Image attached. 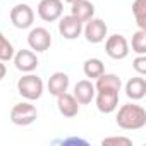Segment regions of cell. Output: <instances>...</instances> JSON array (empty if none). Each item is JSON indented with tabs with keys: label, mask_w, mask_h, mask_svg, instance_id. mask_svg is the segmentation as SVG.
Listing matches in <instances>:
<instances>
[{
	"label": "cell",
	"mask_w": 146,
	"mask_h": 146,
	"mask_svg": "<svg viewBox=\"0 0 146 146\" xmlns=\"http://www.w3.org/2000/svg\"><path fill=\"white\" fill-rule=\"evenodd\" d=\"M132 14L139 29H146V0H134Z\"/></svg>",
	"instance_id": "cell-19"
},
{
	"label": "cell",
	"mask_w": 146,
	"mask_h": 146,
	"mask_svg": "<svg viewBox=\"0 0 146 146\" xmlns=\"http://www.w3.org/2000/svg\"><path fill=\"white\" fill-rule=\"evenodd\" d=\"M57 108H58L60 115H64L67 119H72V117H76L79 113L78 100L74 98V95H69L67 91L57 96Z\"/></svg>",
	"instance_id": "cell-12"
},
{
	"label": "cell",
	"mask_w": 146,
	"mask_h": 146,
	"mask_svg": "<svg viewBox=\"0 0 146 146\" xmlns=\"http://www.w3.org/2000/svg\"><path fill=\"white\" fill-rule=\"evenodd\" d=\"M11 21L17 29H28L35 23V12L28 4H17L11 9Z\"/></svg>",
	"instance_id": "cell-5"
},
{
	"label": "cell",
	"mask_w": 146,
	"mask_h": 146,
	"mask_svg": "<svg viewBox=\"0 0 146 146\" xmlns=\"http://www.w3.org/2000/svg\"><path fill=\"white\" fill-rule=\"evenodd\" d=\"M38 16L45 23H55L64 14V4L62 0H41L38 4Z\"/></svg>",
	"instance_id": "cell-6"
},
{
	"label": "cell",
	"mask_w": 146,
	"mask_h": 146,
	"mask_svg": "<svg viewBox=\"0 0 146 146\" xmlns=\"http://www.w3.org/2000/svg\"><path fill=\"white\" fill-rule=\"evenodd\" d=\"M64 2H67V4H72V2H76V0H64Z\"/></svg>",
	"instance_id": "cell-25"
},
{
	"label": "cell",
	"mask_w": 146,
	"mask_h": 146,
	"mask_svg": "<svg viewBox=\"0 0 146 146\" xmlns=\"http://www.w3.org/2000/svg\"><path fill=\"white\" fill-rule=\"evenodd\" d=\"M17 91L23 98H26L29 102H35V100L41 98V95L45 91V86H43V81H41L40 76L26 72V76H23L17 81Z\"/></svg>",
	"instance_id": "cell-2"
},
{
	"label": "cell",
	"mask_w": 146,
	"mask_h": 146,
	"mask_svg": "<svg viewBox=\"0 0 146 146\" xmlns=\"http://www.w3.org/2000/svg\"><path fill=\"white\" fill-rule=\"evenodd\" d=\"M5 74H7V67H5V64L2 60H0V81L5 78Z\"/></svg>",
	"instance_id": "cell-24"
},
{
	"label": "cell",
	"mask_w": 146,
	"mask_h": 146,
	"mask_svg": "<svg viewBox=\"0 0 146 146\" xmlns=\"http://www.w3.org/2000/svg\"><path fill=\"white\" fill-rule=\"evenodd\" d=\"M132 52L137 55H146V29H139L132 35V41H131Z\"/></svg>",
	"instance_id": "cell-20"
},
{
	"label": "cell",
	"mask_w": 146,
	"mask_h": 146,
	"mask_svg": "<svg viewBox=\"0 0 146 146\" xmlns=\"http://www.w3.org/2000/svg\"><path fill=\"white\" fill-rule=\"evenodd\" d=\"M95 84L90 81V79H81L76 83L74 86V98L78 100L79 105H88L95 100Z\"/></svg>",
	"instance_id": "cell-13"
},
{
	"label": "cell",
	"mask_w": 146,
	"mask_h": 146,
	"mask_svg": "<svg viewBox=\"0 0 146 146\" xmlns=\"http://www.w3.org/2000/svg\"><path fill=\"white\" fill-rule=\"evenodd\" d=\"M122 88V81L117 74H103L100 78H96V84H95V90L100 91V90H113V91H120Z\"/></svg>",
	"instance_id": "cell-17"
},
{
	"label": "cell",
	"mask_w": 146,
	"mask_h": 146,
	"mask_svg": "<svg viewBox=\"0 0 146 146\" xmlns=\"http://www.w3.org/2000/svg\"><path fill=\"white\" fill-rule=\"evenodd\" d=\"M105 52L113 60H122L129 55V43L122 35H112L105 41Z\"/></svg>",
	"instance_id": "cell-7"
},
{
	"label": "cell",
	"mask_w": 146,
	"mask_h": 146,
	"mask_svg": "<svg viewBox=\"0 0 146 146\" xmlns=\"http://www.w3.org/2000/svg\"><path fill=\"white\" fill-rule=\"evenodd\" d=\"M125 95H127V98H131L132 102L143 100L144 95H146V81H144V78H141V76L131 78V79L125 83Z\"/></svg>",
	"instance_id": "cell-15"
},
{
	"label": "cell",
	"mask_w": 146,
	"mask_h": 146,
	"mask_svg": "<svg viewBox=\"0 0 146 146\" xmlns=\"http://www.w3.org/2000/svg\"><path fill=\"white\" fill-rule=\"evenodd\" d=\"M12 58H14L16 69L21 72H33L40 64V60L33 50H19L17 53H14Z\"/></svg>",
	"instance_id": "cell-11"
},
{
	"label": "cell",
	"mask_w": 146,
	"mask_h": 146,
	"mask_svg": "<svg viewBox=\"0 0 146 146\" xmlns=\"http://www.w3.org/2000/svg\"><path fill=\"white\" fill-rule=\"evenodd\" d=\"M28 45L33 52H46L52 46V35L48 29L38 26L33 28L28 35Z\"/></svg>",
	"instance_id": "cell-8"
},
{
	"label": "cell",
	"mask_w": 146,
	"mask_h": 146,
	"mask_svg": "<svg viewBox=\"0 0 146 146\" xmlns=\"http://www.w3.org/2000/svg\"><path fill=\"white\" fill-rule=\"evenodd\" d=\"M103 146H132V141L129 137H124V136H112V137H105L102 141Z\"/></svg>",
	"instance_id": "cell-22"
},
{
	"label": "cell",
	"mask_w": 146,
	"mask_h": 146,
	"mask_svg": "<svg viewBox=\"0 0 146 146\" xmlns=\"http://www.w3.org/2000/svg\"><path fill=\"white\" fill-rule=\"evenodd\" d=\"M115 124L124 131H137L146 125V110L136 103H125L119 108Z\"/></svg>",
	"instance_id": "cell-1"
},
{
	"label": "cell",
	"mask_w": 146,
	"mask_h": 146,
	"mask_svg": "<svg viewBox=\"0 0 146 146\" xmlns=\"http://www.w3.org/2000/svg\"><path fill=\"white\" fill-rule=\"evenodd\" d=\"M95 98H96V108L102 113H112L119 107V91L100 90L95 93Z\"/></svg>",
	"instance_id": "cell-9"
},
{
	"label": "cell",
	"mask_w": 146,
	"mask_h": 146,
	"mask_svg": "<svg viewBox=\"0 0 146 146\" xmlns=\"http://www.w3.org/2000/svg\"><path fill=\"white\" fill-rule=\"evenodd\" d=\"M58 33L65 40H76L83 33V23L74 16H64L58 19Z\"/></svg>",
	"instance_id": "cell-10"
},
{
	"label": "cell",
	"mask_w": 146,
	"mask_h": 146,
	"mask_svg": "<svg viewBox=\"0 0 146 146\" xmlns=\"http://www.w3.org/2000/svg\"><path fill=\"white\" fill-rule=\"evenodd\" d=\"M70 16H74L81 23H86L95 16V5L90 0H76L70 4Z\"/></svg>",
	"instance_id": "cell-14"
},
{
	"label": "cell",
	"mask_w": 146,
	"mask_h": 146,
	"mask_svg": "<svg viewBox=\"0 0 146 146\" xmlns=\"http://www.w3.org/2000/svg\"><path fill=\"white\" fill-rule=\"evenodd\" d=\"M14 46H12V43L4 36V33L0 31V60L2 62H9V60H12V57H14Z\"/></svg>",
	"instance_id": "cell-21"
},
{
	"label": "cell",
	"mask_w": 146,
	"mask_h": 146,
	"mask_svg": "<svg viewBox=\"0 0 146 146\" xmlns=\"http://www.w3.org/2000/svg\"><path fill=\"white\" fill-rule=\"evenodd\" d=\"M83 70H84V76L90 78V79H96L100 78L103 72H105V65L100 58H88L83 65Z\"/></svg>",
	"instance_id": "cell-18"
},
{
	"label": "cell",
	"mask_w": 146,
	"mask_h": 146,
	"mask_svg": "<svg viewBox=\"0 0 146 146\" xmlns=\"http://www.w3.org/2000/svg\"><path fill=\"white\" fill-rule=\"evenodd\" d=\"M46 88H48V93L53 95V96H58V95L65 93L67 88H69V76L65 72H53L48 79Z\"/></svg>",
	"instance_id": "cell-16"
},
{
	"label": "cell",
	"mask_w": 146,
	"mask_h": 146,
	"mask_svg": "<svg viewBox=\"0 0 146 146\" xmlns=\"http://www.w3.org/2000/svg\"><path fill=\"white\" fill-rule=\"evenodd\" d=\"M83 33H84V38L88 43H102L107 35H108V26L105 24L103 19H98V17H91L90 21H86V26L83 28Z\"/></svg>",
	"instance_id": "cell-4"
},
{
	"label": "cell",
	"mask_w": 146,
	"mask_h": 146,
	"mask_svg": "<svg viewBox=\"0 0 146 146\" xmlns=\"http://www.w3.org/2000/svg\"><path fill=\"white\" fill-rule=\"evenodd\" d=\"M38 119V110L35 105H31L29 102H23V103H16L11 110V120L16 125H31L35 120Z\"/></svg>",
	"instance_id": "cell-3"
},
{
	"label": "cell",
	"mask_w": 146,
	"mask_h": 146,
	"mask_svg": "<svg viewBox=\"0 0 146 146\" xmlns=\"http://www.w3.org/2000/svg\"><path fill=\"white\" fill-rule=\"evenodd\" d=\"M132 67L139 76H144L146 74V55H137L132 62Z\"/></svg>",
	"instance_id": "cell-23"
}]
</instances>
